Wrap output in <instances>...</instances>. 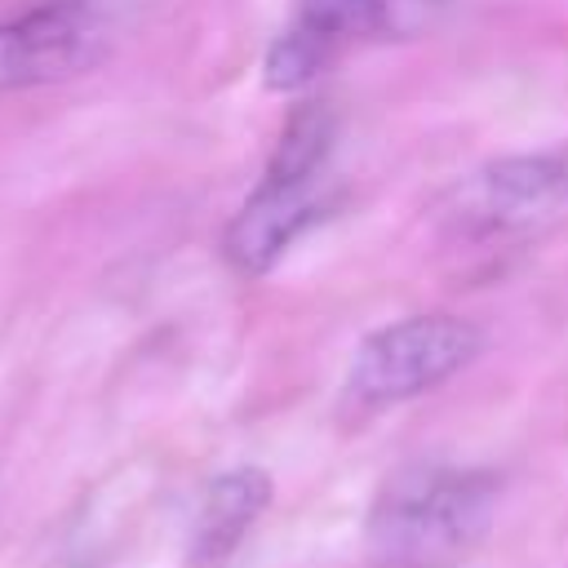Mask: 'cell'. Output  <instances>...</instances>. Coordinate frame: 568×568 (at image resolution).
Masks as SVG:
<instances>
[{
	"label": "cell",
	"instance_id": "6da1fadb",
	"mask_svg": "<svg viewBox=\"0 0 568 568\" xmlns=\"http://www.w3.org/2000/svg\"><path fill=\"white\" fill-rule=\"evenodd\" d=\"M497 475L470 466H404L377 488L364 546L373 568H457L488 537Z\"/></svg>",
	"mask_w": 568,
	"mask_h": 568
},
{
	"label": "cell",
	"instance_id": "7a4b0ae2",
	"mask_svg": "<svg viewBox=\"0 0 568 568\" xmlns=\"http://www.w3.org/2000/svg\"><path fill=\"white\" fill-rule=\"evenodd\" d=\"M484 346V333L462 315H408L368 333L346 373V399L359 408H386L417 399L462 373Z\"/></svg>",
	"mask_w": 568,
	"mask_h": 568
},
{
	"label": "cell",
	"instance_id": "3957f363",
	"mask_svg": "<svg viewBox=\"0 0 568 568\" xmlns=\"http://www.w3.org/2000/svg\"><path fill=\"white\" fill-rule=\"evenodd\" d=\"M102 49L84 4H31L0 27V84H44L84 71Z\"/></svg>",
	"mask_w": 568,
	"mask_h": 568
},
{
	"label": "cell",
	"instance_id": "277c9868",
	"mask_svg": "<svg viewBox=\"0 0 568 568\" xmlns=\"http://www.w3.org/2000/svg\"><path fill=\"white\" fill-rule=\"evenodd\" d=\"M568 204V155H515L462 186V226L510 231Z\"/></svg>",
	"mask_w": 568,
	"mask_h": 568
},
{
	"label": "cell",
	"instance_id": "5b68a950",
	"mask_svg": "<svg viewBox=\"0 0 568 568\" xmlns=\"http://www.w3.org/2000/svg\"><path fill=\"white\" fill-rule=\"evenodd\" d=\"M320 195H315V182H297V186H284V182H262L244 209L231 217L226 235H222V253L226 262L240 271V275H262L271 271L288 248L293 240L320 217Z\"/></svg>",
	"mask_w": 568,
	"mask_h": 568
},
{
	"label": "cell",
	"instance_id": "8992f818",
	"mask_svg": "<svg viewBox=\"0 0 568 568\" xmlns=\"http://www.w3.org/2000/svg\"><path fill=\"white\" fill-rule=\"evenodd\" d=\"M271 506V475L257 466H235L226 475H217L195 510V532H191V550L195 564H217L226 559L244 532L257 524V515Z\"/></svg>",
	"mask_w": 568,
	"mask_h": 568
},
{
	"label": "cell",
	"instance_id": "52a82bcc",
	"mask_svg": "<svg viewBox=\"0 0 568 568\" xmlns=\"http://www.w3.org/2000/svg\"><path fill=\"white\" fill-rule=\"evenodd\" d=\"M333 138H337V120L324 102H306L288 115V124L280 129V142L266 160V173L262 182H284V186H297V182H315L328 151H333Z\"/></svg>",
	"mask_w": 568,
	"mask_h": 568
},
{
	"label": "cell",
	"instance_id": "ba28073f",
	"mask_svg": "<svg viewBox=\"0 0 568 568\" xmlns=\"http://www.w3.org/2000/svg\"><path fill=\"white\" fill-rule=\"evenodd\" d=\"M333 53H337V44H333L315 22H306V18L297 13V18L271 40V49H266V62H262L266 89L288 93V89L311 84V80L320 75V67H324Z\"/></svg>",
	"mask_w": 568,
	"mask_h": 568
},
{
	"label": "cell",
	"instance_id": "9c48e42d",
	"mask_svg": "<svg viewBox=\"0 0 568 568\" xmlns=\"http://www.w3.org/2000/svg\"><path fill=\"white\" fill-rule=\"evenodd\" d=\"M36 4H84V0H36Z\"/></svg>",
	"mask_w": 568,
	"mask_h": 568
}]
</instances>
